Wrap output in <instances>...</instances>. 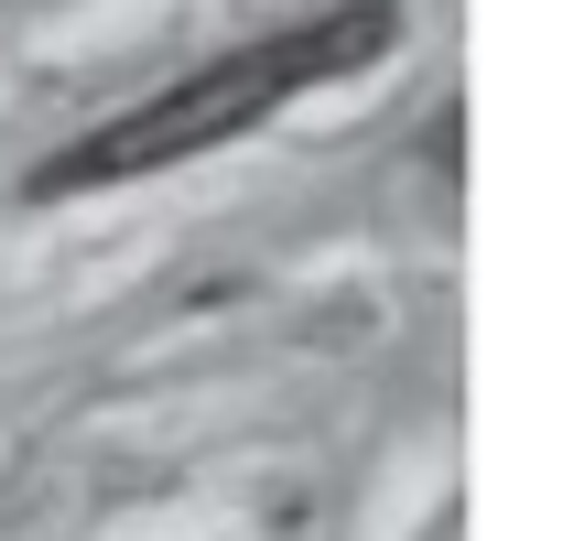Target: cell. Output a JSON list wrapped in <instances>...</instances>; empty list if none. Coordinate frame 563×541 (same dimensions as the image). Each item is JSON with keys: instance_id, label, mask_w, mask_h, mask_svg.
Returning <instances> with one entry per match:
<instances>
[{"instance_id": "1", "label": "cell", "mask_w": 563, "mask_h": 541, "mask_svg": "<svg viewBox=\"0 0 563 541\" xmlns=\"http://www.w3.org/2000/svg\"><path fill=\"white\" fill-rule=\"evenodd\" d=\"M390 33H401V0H336V11L292 22V33H272V44H239V55H217V66H185L163 98H141V109H120V120L76 131L66 152H44V163L22 174V196L66 206V196H98V185H141V174H163V163H196V152H217V141L261 131L272 109H292L303 87H325V76L390 55Z\"/></svg>"}]
</instances>
